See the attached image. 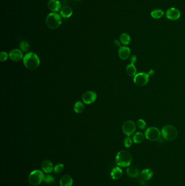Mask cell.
<instances>
[{
  "mask_svg": "<svg viewBox=\"0 0 185 186\" xmlns=\"http://www.w3.org/2000/svg\"><path fill=\"white\" fill-rule=\"evenodd\" d=\"M23 64L29 70H33L39 67L40 63L39 57L34 52L26 54L23 58Z\"/></svg>",
  "mask_w": 185,
  "mask_h": 186,
  "instance_id": "obj_1",
  "label": "cell"
},
{
  "mask_svg": "<svg viewBox=\"0 0 185 186\" xmlns=\"http://www.w3.org/2000/svg\"><path fill=\"white\" fill-rule=\"evenodd\" d=\"M132 159V156L130 152L126 150H121L116 155V162L118 166L124 168L130 165Z\"/></svg>",
  "mask_w": 185,
  "mask_h": 186,
  "instance_id": "obj_2",
  "label": "cell"
},
{
  "mask_svg": "<svg viewBox=\"0 0 185 186\" xmlns=\"http://www.w3.org/2000/svg\"><path fill=\"white\" fill-rule=\"evenodd\" d=\"M46 23L50 29H56L61 25L62 18L59 14L56 13H51L47 16Z\"/></svg>",
  "mask_w": 185,
  "mask_h": 186,
  "instance_id": "obj_3",
  "label": "cell"
},
{
  "mask_svg": "<svg viewBox=\"0 0 185 186\" xmlns=\"http://www.w3.org/2000/svg\"><path fill=\"white\" fill-rule=\"evenodd\" d=\"M161 135L167 141H173L177 138L178 132L175 127L171 125H166L161 130Z\"/></svg>",
  "mask_w": 185,
  "mask_h": 186,
  "instance_id": "obj_4",
  "label": "cell"
},
{
  "mask_svg": "<svg viewBox=\"0 0 185 186\" xmlns=\"http://www.w3.org/2000/svg\"><path fill=\"white\" fill-rule=\"evenodd\" d=\"M45 175L41 170H35L28 176V182L32 186H38L44 181Z\"/></svg>",
  "mask_w": 185,
  "mask_h": 186,
  "instance_id": "obj_5",
  "label": "cell"
},
{
  "mask_svg": "<svg viewBox=\"0 0 185 186\" xmlns=\"http://www.w3.org/2000/svg\"><path fill=\"white\" fill-rule=\"evenodd\" d=\"M146 138L150 141H156L160 139L161 133L157 127H150L148 128L145 132Z\"/></svg>",
  "mask_w": 185,
  "mask_h": 186,
  "instance_id": "obj_6",
  "label": "cell"
},
{
  "mask_svg": "<svg viewBox=\"0 0 185 186\" xmlns=\"http://www.w3.org/2000/svg\"><path fill=\"white\" fill-rule=\"evenodd\" d=\"M149 81V75L148 73H137L134 76V82L136 85L139 86H144L147 85Z\"/></svg>",
  "mask_w": 185,
  "mask_h": 186,
  "instance_id": "obj_7",
  "label": "cell"
},
{
  "mask_svg": "<svg viewBox=\"0 0 185 186\" xmlns=\"http://www.w3.org/2000/svg\"><path fill=\"white\" fill-rule=\"evenodd\" d=\"M122 131L128 137L132 135L136 131V125L134 122L132 120L126 121L122 126Z\"/></svg>",
  "mask_w": 185,
  "mask_h": 186,
  "instance_id": "obj_8",
  "label": "cell"
},
{
  "mask_svg": "<svg viewBox=\"0 0 185 186\" xmlns=\"http://www.w3.org/2000/svg\"><path fill=\"white\" fill-rule=\"evenodd\" d=\"M97 98L96 93L93 91H87L83 94L82 96V100L85 104H91L95 101Z\"/></svg>",
  "mask_w": 185,
  "mask_h": 186,
  "instance_id": "obj_9",
  "label": "cell"
},
{
  "mask_svg": "<svg viewBox=\"0 0 185 186\" xmlns=\"http://www.w3.org/2000/svg\"><path fill=\"white\" fill-rule=\"evenodd\" d=\"M165 16L168 20L175 21L178 20L180 17L181 13L179 9L174 7H171L166 11Z\"/></svg>",
  "mask_w": 185,
  "mask_h": 186,
  "instance_id": "obj_10",
  "label": "cell"
},
{
  "mask_svg": "<svg viewBox=\"0 0 185 186\" xmlns=\"http://www.w3.org/2000/svg\"><path fill=\"white\" fill-rule=\"evenodd\" d=\"M9 56L11 60L14 62H19L23 58V51L17 48L12 50L9 54Z\"/></svg>",
  "mask_w": 185,
  "mask_h": 186,
  "instance_id": "obj_11",
  "label": "cell"
},
{
  "mask_svg": "<svg viewBox=\"0 0 185 186\" xmlns=\"http://www.w3.org/2000/svg\"><path fill=\"white\" fill-rule=\"evenodd\" d=\"M47 6L50 11L56 13L60 10L62 5L58 0H50L48 2Z\"/></svg>",
  "mask_w": 185,
  "mask_h": 186,
  "instance_id": "obj_12",
  "label": "cell"
},
{
  "mask_svg": "<svg viewBox=\"0 0 185 186\" xmlns=\"http://www.w3.org/2000/svg\"><path fill=\"white\" fill-rule=\"evenodd\" d=\"M130 49L125 46H121L118 50V56L122 60H126L129 58L130 55Z\"/></svg>",
  "mask_w": 185,
  "mask_h": 186,
  "instance_id": "obj_13",
  "label": "cell"
},
{
  "mask_svg": "<svg viewBox=\"0 0 185 186\" xmlns=\"http://www.w3.org/2000/svg\"><path fill=\"white\" fill-rule=\"evenodd\" d=\"M41 168L42 170L45 173H50L53 170V164L50 161L46 160H44L41 163Z\"/></svg>",
  "mask_w": 185,
  "mask_h": 186,
  "instance_id": "obj_14",
  "label": "cell"
},
{
  "mask_svg": "<svg viewBox=\"0 0 185 186\" xmlns=\"http://www.w3.org/2000/svg\"><path fill=\"white\" fill-rule=\"evenodd\" d=\"M73 184V179L69 175H64L60 180V186H72Z\"/></svg>",
  "mask_w": 185,
  "mask_h": 186,
  "instance_id": "obj_15",
  "label": "cell"
},
{
  "mask_svg": "<svg viewBox=\"0 0 185 186\" xmlns=\"http://www.w3.org/2000/svg\"><path fill=\"white\" fill-rule=\"evenodd\" d=\"M126 173L130 178H136L140 175V170L136 166H129L126 169Z\"/></svg>",
  "mask_w": 185,
  "mask_h": 186,
  "instance_id": "obj_16",
  "label": "cell"
},
{
  "mask_svg": "<svg viewBox=\"0 0 185 186\" xmlns=\"http://www.w3.org/2000/svg\"><path fill=\"white\" fill-rule=\"evenodd\" d=\"M123 174V171L121 168L118 166L115 167L112 169L111 172V176L114 180L120 179Z\"/></svg>",
  "mask_w": 185,
  "mask_h": 186,
  "instance_id": "obj_17",
  "label": "cell"
},
{
  "mask_svg": "<svg viewBox=\"0 0 185 186\" xmlns=\"http://www.w3.org/2000/svg\"><path fill=\"white\" fill-rule=\"evenodd\" d=\"M73 13L72 9L70 6H64L60 10V15L64 18H68L72 15Z\"/></svg>",
  "mask_w": 185,
  "mask_h": 186,
  "instance_id": "obj_18",
  "label": "cell"
},
{
  "mask_svg": "<svg viewBox=\"0 0 185 186\" xmlns=\"http://www.w3.org/2000/svg\"><path fill=\"white\" fill-rule=\"evenodd\" d=\"M154 172L150 169H145L142 171L141 173V176L143 180H149L153 178Z\"/></svg>",
  "mask_w": 185,
  "mask_h": 186,
  "instance_id": "obj_19",
  "label": "cell"
},
{
  "mask_svg": "<svg viewBox=\"0 0 185 186\" xmlns=\"http://www.w3.org/2000/svg\"><path fill=\"white\" fill-rule=\"evenodd\" d=\"M126 72L128 76H130V77L135 76L136 74L137 70L134 64L130 63L127 65L126 68Z\"/></svg>",
  "mask_w": 185,
  "mask_h": 186,
  "instance_id": "obj_20",
  "label": "cell"
},
{
  "mask_svg": "<svg viewBox=\"0 0 185 186\" xmlns=\"http://www.w3.org/2000/svg\"><path fill=\"white\" fill-rule=\"evenodd\" d=\"M144 135L140 132H138L135 134L133 136V141L136 144H140L143 142L144 139Z\"/></svg>",
  "mask_w": 185,
  "mask_h": 186,
  "instance_id": "obj_21",
  "label": "cell"
},
{
  "mask_svg": "<svg viewBox=\"0 0 185 186\" xmlns=\"http://www.w3.org/2000/svg\"><path fill=\"white\" fill-rule=\"evenodd\" d=\"M120 39L121 43L124 45H128L131 42L130 36L129 34L126 33H123L121 34Z\"/></svg>",
  "mask_w": 185,
  "mask_h": 186,
  "instance_id": "obj_22",
  "label": "cell"
},
{
  "mask_svg": "<svg viewBox=\"0 0 185 186\" xmlns=\"http://www.w3.org/2000/svg\"><path fill=\"white\" fill-rule=\"evenodd\" d=\"M164 14V11L160 9H156L151 12V17L154 18L155 19H158L161 17H162Z\"/></svg>",
  "mask_w": 185,
  "mask_h": 186,
  "instance_id": "obj_23",
  "label": "cell"
},
{
  "mask_svg": "<svg viewBox=\"0 0 185 186\" xmlns=\"http://www.w3.org/2000/svg\"><path fill=\"white\" fill-rule=\"evenodd\" d=\"M85 106L83 102L78 101L74 105L73 110L76 113H81L84 110Z\"/></svg>",
  "mask_w": 185,
  "mask_h": 186,
  "instance_id": "obj_24",
  "label": "cell"
},
{
  "mask_svg": "<svg viewBox=\"0 0 185 186\" xmlns=\"http://www.w3.org/2000/svg\"><path fill=\"white\" fill-rule=\"evenodd\" d=\"M20 50L23 51V52H27L29 50V44L26 41H23L20 42Z\"/></svg>",
  "mask_w": 185,
  "mask_h": 186,
  "instance_id": "obj_25",
  "label": "cell"
},
{
  "mask_svg": "<svg viewBox=\"0 0 185 186\" xmlns=\"http://www.w3.org/2000/svg\"><path fill=\"white\" fill-rule=\"evenodd\" d=\"M44 182L46 184H51L54 182V178L53 176L50 174L45 175L44 178Z\"/></svg>",
  "mask_w": 185,
  "mask_h": 186,
  "instance_id": "obj_26",
  "label": "cell"
},
{
  "mask_svg": "<svg viewBox=\"0 0 185 186\" xmlns=\"http://www.w3.org/2000/svg\"><path fill=\"white\" fill-rule=\"evenodd\" d=\"M64 166L63 164H58L54 167V168L53 169V172L55 173L58 174V173L62 172V171L64 170Z\"/></svg>",
  "mask_w": 185,
  "mask_h": 186,
  "instance_id": "obj_27",
  "label": "cell"
},
{
  "mask_svg": "<svg viewBox=\"0 0 185 186\" xmlns=\"http://www.w3.org/2000/svg\"><path fill=\"white\" fill-rule=\"evenodd\" d=\"M137 126L138 128L141 130H144L146 127V122L143 119H140L137 121Z\"/></svg>",
  "mask_w": 185,
  "mask_h": 186,
  "instance_id": "obj_28",
  "label": "cell"
},
{
  "mask_svg": "<svg viewBox=\"0 0 185 186\" xmlns=\"http://www.w3.org/2000/svg\"><path fill=\"white\" fill-rule=\"evenodd\" d=\"M132 143V139L130 138L129 137H127L124 140V145L125 147H131Z\"/></svg>",
  "mask_w": 185,
  "mask_h": 186,
  "instance_id": "obj_29",
  "label": "cell"
},
{
  "mask_svg": "<svg viewBox=\"0 0 185 186\" xmlns=\"http://www.w3.org/2000/svg\"><path fill=\"white\" fill-rule=\"evenodd\" d=\"M8 54L6 52L2 51L0 54V61L2 62H5L8 59Z\"/></svg>",
  "mask_w": 185,
  "mask_h": 186,
  "instance_id": "obj_30",
  "label": "cell"
},
{
  "mask_svg": "<svg viewBox=\"0 0 185 186\" xmlns=\"http://www.w3.org/2000/svg\"><path fill=\"white\" fill-rule=\"evenodd\" d=\"M136 61H137V56H135V55L132 56L131 57V58H130V63L134 64Z\"/></svg>",
  "mask_w": 185,
  "mask_h": 186,
  "instance_id": "obj_31",
  "label": "cell"
},
{
  "mask_svg": "<svg viewBox=\"0 0 185 186\" xmlns=\"http://www.w3.org/2000/svg\"><path fill=\"white\" fill-rule=\"evenodd\" d=\"M114 45L116 46V47H118V48H121V44H120V42L117 40H115L114 41Z\"/></svg>",
  "mask_w": 185,
  "mask_h": 186,
  "instance_id": "obj_32",
  "label": "cell"
},
{
  "mask_svg": "<svg viewBox=\"0 0 185 186\" xmlns=\"http://www.w3.org/2000/svg\"><path fill=\"white\" fill-rule=\"evenodd\" d=\"M154 70H150L149 71V76H152V75H153L154 74Z\"/></svg>",
  "mask_w": 185,
  "mask_h": 186,
  "instance_id": "obj_33",
  "label": "cell"
}]
</instances>
